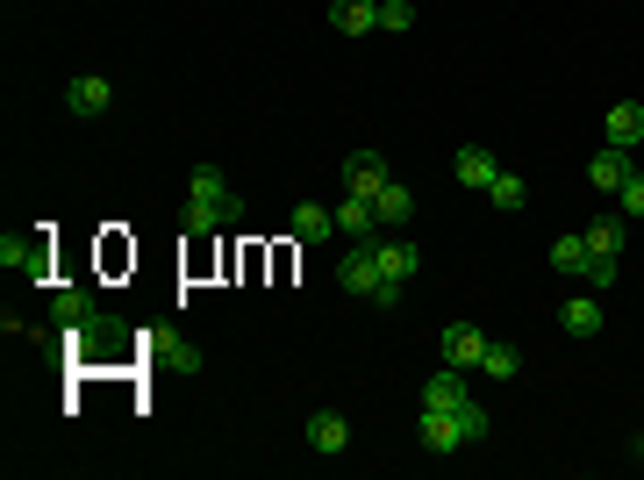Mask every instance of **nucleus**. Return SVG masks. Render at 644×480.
I'll return each instance as SVG.
<instances>
[{
	"mask_svg": "<svg viewBox=\"0 0 644 480\" xmlns=\"http://www.w3.org/2000/svg\"><path fill=\"white\" fill-rule=\"evenodd\" d=\"M437 352H444V366H458V373H472L487 358V337L472 323H444V337H437Z\"/></svg>",
	"mask_w": 644,
	"mask_h": 480,
	"instance_id": "20e7f679",
	"label": "nucleus"
},
{
	"mask_svg": "<svg viewBox=\"0 0 644 480\" xmlns=\"http://www.w3.org/2000/svg\"><path fill=\"white\" fill-rule=\"evenodd\" d=\"M237 216H243V201H237V187L222 179V165H194V179H187V230L208 237V230H222V222H237Z\"/></svg>",
	"mask_w": 644,
	"mask_h": 480,
	"instance_id": "f257e3e1",
	"label": "nucleus"
},
{
	"mask_svg": "<svg viewBox=\"0 0 644 480\" xmlns=\"http://www.w3.org/2000/svg\"><path fill=\"white\" fill-rule=\"evenodd\" d=\"M631 173H637V165H631V152H616V144H602V152L588 158V179H594V187H602V194H616V187H623V179H631Z\"/></svg>",
	"mask_w": 644,
	"mask_h": 480,
	"instance_id": "ddd939ff",
	"label": "nucleus"
},
{
	"mask_svg": "<svg viewBox=\"0 0 644 480\" xmlns=\"http://www.w3.org/2000/svg\"><path fill=\"white\" fill-rule=\"evenodd\" d=\"M480 373H487V380H516V373H523V352H516V344H487Z\"/></svg>",
	"mask_w": 644,
	"mask_h": 480,
	"instance_id": "aec40b11",
	"label": "nucleus"
},
{
	"mask_svg": "<svg viewBox=\"0 0 644 480\" xmlns=\"http://www.w3.org/2000/svg\"><path fill=\"white\" fill-rule=\"evenodd\" d=\"M416 438H423V452H466V430H458L451 409H423L416 416Z\"/></svg>",
	"mask_w": 644,
	"mask_h": 480,
	"instance_id": "423d86ee",
	"label": "nucleus"
},
{
	"mask_svg": "<svg viewBox=\"0 0 644 480\" xmlns=\"http://www.w3.org/2000/svg\"><path fill=\"white\" fill-rule=\"evenodd\" d=\"M451 416H458V430H466V445L487 438V409H480V401H466V409H451Z\"/></svg>",
	"mask_w": 644,
	"mask_h": 480,
	"instance_id": "393cba45",
	"label": "nucleus"
},
{
	"mask_svg": "<svg viewBox=\"0 0 644 480\" xmlns=\"http://www.w3.org/2000/svg\"><path fill=\"white\" fill-rule=\"evenodd\" d=\"M466 401H472V387H466V373H458V366H437L423 380V409H466Z\"/></svg>",
	"mask_w": 644,
	"mask_h": 480,
	"instance_id": "1a4fd4ad",
	"label": "nucleus"
},
{
	"mask_svg": "<svg viewBox=\"0 0 644 480\" xmlns=\"http://www.w3.org/2000/svg\"><path fill=\"white\" fill-rule=\"evenodd\" d=\"M373 216H380V230H402V222L416 216V201H408V187H394V179H387V187L373 194Z\"/></svg>",
	"mask_w": 644,
	"mask_h": 480,
	"instance_id": "dca6fc26",
	"label": "nucleus"
},
{
	"mask_svg": "<svg viewBox=\"0 0 644 480\" xmlns=\"http://www.w3.org/2000/svg\"><path fill=\"white\" fill-rule=\"evenodd\" d=\"M43 259H51V244H43V237H22V230L0 237V265H8V273H29V280H37Z\"/></svg>",
	"mask_w": 644,
	"mask_h": 480,
	"instance_id": "6e6552de",
	"label": "nucleus"
},
{
	"mask_svg": "<svg viewBox=\"0 0 644 480\" xmlns=\"http://www.w3.org/2000/svg\"><path fill=\"white\" fill-rule=\"evenodd\" d=\"M495 173H501V158L487 152V144H466V152L451 158V179H458V187H472V194L495 187Z\"/></svg>",
	"mask_w": 644,
	"mask_h": 480,
	"instance_id": "0eeeda50",
	"label": "nucleus"
},
{
	"mask_svg": "<svg viewBox=\"0 0 644 480\" xmlns=\"http://www.w3.org/2000/svg\"><path fill=\"white\" fill-rule=\"evenodd\" d=\"M107 101H115V86H107V80H94V72L65 86V108H72V115H107Z\"/></svg>",
	"mask_w": 644,
	"mask_h": 480,
	"instance_id": "2eb2a0df",
	"label": "nucleus"
},
{
	"mask_svg": "<svg viewBox=\"0 0 644 480\" xmlns=\"http://www.w3.org/2000/svg\"><path fill=\"white\" fill-rule=\"evenodd\" d=\"M330 230H336V208H315V201L294 208V237H301V244H322Z\"/></svg>",
	"mask_w": 644,
	"mask_h": 480,
	"instance_id": "6ab92c4d",
	"label": "nucleus"
},
{
	"mask_svg": "<svg viewBox=\"0 0 644 480\" xmlns=\"http://www.w3.org/2000/svg\"><path fill=\"white\" fill-rule=\"evenodd\" d=\"M336 230H351L359 244H373V237H380V216H373V201H365V194H344V201H336Z\"/></svg>",
	"mask_w": 644,
	"mask_h": 480,
	"instance_id": "4468645a",
	"label": "nucleus"
},
{
	"mask_svg": "<svg viewBox=\"0 0 644 480\" xmlns=\"http://www.w3.org/2000/svg\"><path fill=\"white\" fill-rule=\"evenodd\" d=\"M387 179H394V173H387V158H380V152H351V158H344V187L365 194V201H373Z\"/></svg>",
	"mask_w": 644,
	"mask_h": 480,
	"instance_id": "9d476101",
	"label": "nucleus"
},
{
	"mask_svg": "<svg viewBox=\"0 0 644 480\" xmlns=\"http://www.w3.org/2000/svg\"><path fill=\"white\" fill-rule=\"evenodd\" d=\"M330 29H336V36H365V29H380V0H330Z\"/></svg>",
	"mask_w": 644,
	"mask_h": 480,
	"instance_id": "f8f14e48",
	"label": "nucleus"
},
{
	"mask_svg": "<svg viewBox=\"0 0 644 480\" xmlns=\"http://www.w3.org/2000/svg\"><path fill=\"white\" fill-rule=\"evenodd\" d=\"M336 288L344 294H365V302H387V280H380V259H373V244H351L344 259H336Z\"/></svg>",
	"mask_w": 644,
	"mask_h": 480,
	"instance_id": "7ed1b4c3",
	"label": "nucleus"
},
{
	"mask_svg": "<svg viewBox=\"0 0 644 480\" xmlns=\"http://www.w3.org/2000/svg\"><path fill=\"white\" fill-rule=\"evenodd\" d=\"M616 251H588V288H616Z\"/></svg>",
	"mask_w": 644,
	"mask_h": 480,
	"instance_id": "5701e85b",
	"label": "nucleus"
},
{
	"mask_svg": "<svg viewBox=\"0 0 644 480\" xmlns=\"http://www.w3.org/2000/svg\"><path fill=\"white\" fill-rule=\"evenodd\" d=\"M616 208H623V216H644V173H631L616 187Z\"/></svg>",
	"mask_w": 644,
	"mask_h": 480,
	"instance_id": "a878e982",
	"label": "nucleus"
},
{
	"mask_svg": "<svg viewBox=\"0 0 644 480\" xmlns=\"http://www.w3.org/2000/svg\"><path fill=\"white\" fill-rule=\"evenodd\" d=\"M623 237H631V216H623V208H609V216L588 222V251H623Z\"/></svg>",
	"mask_w": 644,
	"mask_h": 480,
	"instance_id": "f3484780",
	"label": "nucleus"
},
{
	"mask_svg": "<svg viewBox=\"0 0 644 480\" xmlns=\"http://www.w3.org/2000/svg\"><path fill=\"white\" fill-rule=\"evenodd\" d=\"M373 259H380V280H387V302H380V309H394V302H402V288L416 280V244L380 230V237H373Z\"/></svg>",
	"mask_w": 644,
	"mask_h": 480,
	"instance_id": "f03ea898",
	"label": "nucleus"
},
{
	"mask_svg": "<svg viewBox=\"0 0 644 480\" xmlns=\"http://www.w3.org/2000/svg\"><path fill=\"white\" fill-rule=\"evenodd\" d=\"M551 273H588V237H559L551 244Z\"/></svg>",
	"mask_w": 644,
	"mask_h": 480,
	"instance_id": "4be33fe9",
	"label": "nucleus"
},
{
	"mask_svg": "<svg viewBox=\"0 0 644 480\" xmlns=\"http://www.w3.org/2000/svg\"><path fill=\"white\" fill-rule=\"evenodd\" d=\"M344 445H351V424H344V416H336V409H315V416H309V452L336 459V452H344Z\"/></svg>",
	"mask_w": 644,
	"mask_h": 480,
	"instance_id": "9b49d317",
	"label": "nucleus"
},
{
	"mask_svg": "<svg viewBox=\"0 0 644 480\" xmlns=\"http://www.w3.org/2000/svg\"><path fill=\"white\" fill-rule=\"evenodd\" d=\"M602 144H616V152H637V144H644V101H616V108L602 115Z\"/></svg>",
	"mask_w": 644,
	"mask_h": 480,
	"instance_id": "39448f33",
	"label": "nucleus"
},
{
	"mask_svg": "<svg viewBox=\"0 0 644 480\" xmlns=\"http://www.w3.org/2000/svg\"><path fill=\"white\" fill-rule=\"evenodd\" d=\"M380 29H416V0H380Z\"/></svg>",
	"mask_w": 644,
	"mask_h": 480,
	"instance_id": "b1692460",
	"label": "nucleus"
},
{
	"mask_svg": "<svg viewBox=\"0 0 644 480\" xmlns=\"http://www.w3.org/2000/svg\"><path fill=\"white\" fill-rule=\"evenodd\" d=\"M487 201H495L501 216H516V208L530 201V187H523V179H516V173H495V187H487Z\"/></svg>",
	"mask_w": 644,
	"mask_h": 480,
	"instance_id": "412c9836",
	"label": "nucleus"
},
{
	"mask_svg": "<svg viewBox=\"0 0 644 480\" xmlns=\"http://www.w3.org/2000/svg\"><path fill=\"white\" fill-rule=\"evenodd\" d=\"M559 323H565V337H602V302H588V294H580V302L559 309Z\"/></svg>",
	"mask_w": 644,
	"mask_h": 480,
	"instance_id": "a211bd4d",
	"label": "nucleus"
},
{
	"mask_svg": "<svg viewBox=\"0 0 644 480\" xmlns=\"http://www.w3.org/2000/svg\"><path fill=\"white\" fill-rule=\"evenodd\" d=\"M637 452H644V438H637Z\"/></svg>",
	"mask_w": 644,
	"mask_h": 480,
	"instance_id": "bb28decb",
	"label": "nucleus"
}]
</instances>
